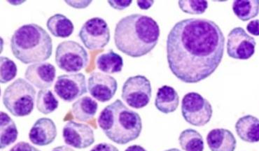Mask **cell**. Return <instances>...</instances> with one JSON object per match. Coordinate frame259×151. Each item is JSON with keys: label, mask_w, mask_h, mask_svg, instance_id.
<instances>
[{"label": "cell", "mask_w": 259, "mask_h": 151, "mask_svg": "<svg viewBox=\"0 0 259 151\" xmlns=\"http://www.w3.org/2000/svg\"><path fill=\"white\" fill-rule=\"evenodd\" d=\"M98 105L96 100L89 96H83L73 103V116L80 122H88L93 119L98 112Z\"/></svg>", "instance_id": "d6986e66"}, {"label": "cell", "mask_w": 259, "mask_h": 151, "mask_svg": "<svg viewBox=\"0 0 259 151\" xmlns=\"http://www.w3.org/2000/svg\"><path fill=\"white\" fill-rule=\"evenodd\" d=\"M36 109L45 115L52 114L58 109L59 101L52 91L45 89L40 90L36 97Z\"/></svg>", "instance_id": "d4e9b609"}, {"label": "cell", "mask_w": 259, "mask_h": 151, "mask_svg": "<svg viewBox=\"0 0 259 151\" xmlns=\"http://www.w3.org/2000/svg\"><path fill=\"white\" fill-rule=\"evenodd\" d=\"M9 151H41L30 145V143L21 141L14 145Z\"/></svg>", "instance_id": "83f0119b"}, {"label": "cell", "mask_w": 259, "mask_h": 151, "mask_svg": "<svg viewBox=\"0 0 259 151\" xmlns=\"http://www.w3.org/2000/svg\"><path fill=\"white\" fill-rule=\"evenodd\" d=\"M224 48L225 36L214 21L205 18L182 20L167 36L169 70L184 83H198L220 66Z\"/></svg>", "instance_id": "6da1fadb"}, {"label": "cell", "mask_w": 259, "mask_h": 151, "mask_svg": "<svg viewBox=\"0 0 259 151\" xmlns=\"http://www.w3.org/2000/svg\"><path fill=\"white\" fill-rule=\"evenodd\" d=\"M57 136V128L54 121L49 118H41L34 123L29 132L31 143L45 146L54 142Z\"/></svg>", "instance_id": "9a60e30c"}, {"label": "cell", "mask_w": 259, "mask_h": 151, "mask_svg": "<svg viewBox=\"0 0 259 151\" xmlns=\"http://www.w3.org/2000/svg\"><path fill=\"white\" fill-rule=\"evenodd\" d=\"M117 88V81L109 74L94 72L88 80L89 93L100 103L110 101L114 97Z\"/></svg>", "instance_id": "7c38bea8"}, {"label": "cell", "mask_w": 259, "mask_h": 151, "mask_svg": "<svg viewBox=\"0 0 259 151\" xmlns=\"http://www.w3.org/2000/svg\"><path fill=\"white\" fill-rule=\"evenodd\" d=\"M152 95L151 82L145 76H131L123 83L121 97L131 108L147 107Z\"/></svg>", "instance_id": "ba28073f"}, {"label": "cell", "mask_w": 259, "mask_h": 151, "mask_svg": "<svg viewBox=\"0 0 259 151\" xmlns=\"http://www.w3.org/2000/svg\"><path fill=\"white\" fill-rule=\"evenodd\" d=\"M154 4V1H150V0H138L137 1V5L139 8L142 10H147L150 9Z\"/></svg>", "instance_id": "d6a6232c"}, {"label": "cell", "mask_w": 259, "mask_h": 151, "mask_svg": "<svg viewBox=\"0 0 259 151\" xmlns=\"http://www.w3.org/2000/svg\"><path fill=\"white\" fill-rule=\"evenodd\" d=\"M10 45L14 57L25 65L43 63L52 55V37L35 23L18 27L13 34Z\"/></svg>", "instance_id": "277c9868"}, {"label": "cell", "mask_w": 259, "mask_h": 151, "mask_svg": "<svg viewBox=\"0 0 259 151\" xmlns=\"http://www.w3.org/2000/svg\"><path fill=\"white\" fill-rule=\"evenodd\" d=\"M247 30L253 36H259V20H253L248 23Z\"/></svg>", "instance_id": "1f68e13d"}, {"label": "cell", "mask_w": 259, "mask_h": 151, "mask_svg": "<svg viewBox=\"0 0 259 151\" xmlns=\"http://www.w3.org/2000/svg\"><path fill=\"white\" fill-rule=\"evenodd\" d=\"M182 116L188 123L193 126L207 125L212 117L211 104L198 92L186 94L182 103Z\"/></svg>", "instance_id": "52a82bcc"}, {"label": "cell", "mask_w": 259, "mask_h": 151, "mask_svg": "<svg viewBox=\"0 0 259 151\" xmlns=\"http://www.w3.org/2000/svg\"><path fill=\"white\" fill-rule=\"evenodd\" d=\"M96 65L97 68L101 72L107 74H116L123 70V60L120 55L110 49L97 57Z\"/></svg>", "instance_id": "ffe728a7"}, {"label": "cell", "mask_w": 259, "mask_h": 151, "mask_svg": "<svg viewBox=\"0 0 259 151\" xmlns=\"http://www.w3.org/2000/svg\"><path fill=\"white\" fill-rule=\"evenodd\" d=\"M160 34L159 25L154 18L140 14H131L116 23L114 43L123 54L140 58L156 47Z\"/></svg>", "instance_id": "7a4b0ae2"}, {"label": "cell", "mask_w": 259, "mask_h": 151, "mask_svg": "<svg viewBox=\"0 0 259 151\" xmlns=\"http://www.w3.org/2000/svg\"><path fill=\"white\" fill-rule=\"evenodd\" d=\"M235 131L239 137L247 143L259 141V119L247 115L239 118L235 123Z\"/></svg>", "instance_id": "ac0fdd59"}, {"label": "cell", "mask_w": 259, "mask_h": 151, "mask_svg": "<svg viewBox=\"0 0 259 151\" xmlns=\"http://www.w3.org/2000/svg\"><path fill=\"white\" fill-rule=\"evenodd\" d=\"M256 45L254 38L249 35L242 27H235L228 35V56L233 59H249L254 54Z\"/></svg>", "instance_id": "8fae6325"}, {"label": "cell", "mask_w": 259, "mask_h": 151, "mask_svg": "<svg viewBox=\"0 0 259 151\" xmlns=\"http://www.w3.org/2000/svg\"><path fill=\"white\" fill-rule=\"evenodd\" d=\"M207 143L211 151H235L237 140L231 131L217 128L207 134Z\"/></svg>", "instance_id": "2e32d148"}, {"label": "cell", "mask_w": 259, "mask_h": 151, "mask_svg": "<svg viewBox=\"0 0 259 151\" xmlns=\"http://www.w3.org/2000/svg\"><path fill=\"white\" fill-rule=\"evenodd\" d=\"M54 92L66 103H72L80 98L88 92L84 74L76 73L58 76L55 83Z\"/></svg>", "instance_id": "30bf717a"}, {"label": "cell", "mask_w": 259, "mask_h": 151, "mask_svg": "<svg viewBox=\"0 0 259 151\" xmlns=\"http://www.w3.org/2000/svg\"><path fill=\"white\" fill-rule=\"evenodd\" d=\"M107 3L111 7L116 9V10H123L131 6L133 3L132 0H118V1H107Z\"/></svg>", "instance_id": "f1b7e54d"}, {"label": "cell", "mask_w": 259, "mask_h": 151, "mask_svg": "<svg viewBox=\"0 0 259 151\" xmlns=\"http://www.w3.org/2000/svg\"><path fill=\"white\" fill-rule=\"evenodd\" d=\"M125 151H147L145 148L140 145H133L127 147Z\"/></svg>", "instance_id": "836d02e7"}, {"label": "cell", "mask_w": 259, "mask_h": 151, "mask_svg": "<svg viewBox=\"0 0 259 151\" xmlns=\"http://www.w3.org/2000/svg\"><path fill=\"white\" fill-rule=\"evenodd\" d=\"M52 151H74V150L67 145H61V146L56 147L53 149Z\"/></svg>", "instance_id": "e575fe53"}, {"label": "cell", "mask_w": 259, "mask_h": 151, "mask_svg": "<svg viewBox=\"0 0 259 151\" xmlns=\"http://www.w3.org/2000/svg\"><path fill=\"white\" fill-rule=\"evenodd\" d=\"M69 6L75 9H84L89 7L93 3L92 0H74V1H65Z\"/></svg>", "instance_id": "f546056e"}, {"label": "cell", "mask_w": 259, "mask_h": 151, "mask_svg": "<svg viewBox=\"0 0 259 151\" xmlns=\"http://www.w3.org/2000/svg\"><path fill=\"white\" fill-rule=\"evenodd\" d=\"M98 123L106 136L117 144H126L134 141L142 130L140 114L118 99L100 112Z\"/></svg>", "instance_id": "3957f363"}, {"label": "cell", "mask_w": 259, "mask_h": 151, "mask_svg": "<svg viewBox=\"0 0 259 151\" xmlns=\"http://www.w3.org/2000/svg\"><path fill=\"white\" fill-rule=\"evenodd\" d=\"M7 2H8L9 4H11V5H14V6H18V5L25 3V1H19V0H13V1H9V0H8Z\"/></svg>", "instance_id": "d590c367"}, {"label": "cell", "mask_w": 259, "mask_h": 151, "mask_svg": "<svg viewBox=\"0 0 259 151\" xmlns=\"http://www.w3.org/2000/svg\"><path fill=\"white\" fill-rule=\"evenodd\" d=\"M179 7L184 13L191 15H201L208 8V3L203 0H181Z\"/></svg>", "instance_id": "484cf974"}, {"label": "cell", "mask_w": 259, "mask_h": 151, "mask_svg": "<svg viewBox=\"0 0 259 151\" xmlns=\"http://www.w3.org/2000/svg\"><path fill=\"white\" fill-rule=\"evenodd\" d=\"M165 151H182V150H180V149H178V148H171V149H168V150H166Z\"/></svg>", "instance_id": "8d00e7d4"}, {"label": "cell", "mask_w": 259, "mask_h": 151, "mask_svg": "<svg viewBox=\"0 0 259 151\" xmlns=\"http://www.w3.org/2000/svg\"><path fill=\"white\" fill-rule=\"evenodd\" d=\"M0 148L5 149L17 140L18 131L15 122L5 112H0Z\"/></svg>", "instance_id": "7402d4cb"}, {"label": "cell", "mask_w": 259, "mask_h": 151, "mask_svg": "<svg viewBox=\"0 0 259 151\" xmlns=\"http://www.w3.org/2000/svg\"><path fill=\"white\" fill-rule=\"evenodd\" d=\"M55 61L61 70L66 72H80L89 64V54L83 45L69 40L58 45Z\"/></svg>", "instance_id": "8992f818"}, {"label": "cell", "mask_w": 259, "mask_h": 151, "mask_svg": "<svg viewBox=\"0 0 259 151\" xmlns=\"http://www.w3.org/2000/svg\"><path fill=\"white\" fill-rule=\"evenodd\" d=\"M56 67L49 63L32 64L27 67L25 77L27 81L40 90L52 86L56 79Z\"/></svg>", "instance_id": "5bb4252c"}, {"label": "cell", "mask_w": 259, "mask_h": 151, "mask_svg": "<svg viewBox=\"0 0 259 151\" xmlns=\"http://www.w3.org/2000/svg\"><path fill=\"white\" fill-rule=\"evenodd\" d=\"M0 82L3 84L12 81L17 75L18 69L16 63L9 58L1 56L0 59Z\"/></svg>", "instance_id": "4316f807"}, {"label": "cell", "mask_w": 259, "mask_h": 151, "mask_svg": "<svg viewBox=\"0 0 259 151\" xmlns=\"http://www.w3.org/2000/svg\"><path fill=\"white\" fill-rule=\"evenodd\" d=\"M36 90L25 79H16L5 90L3 104L5 108L16 117L30 115L35 103Z\"/></svg>", "instance_id": "5b68a950"}, {"label": "cell", "mask_w": 259, "mask_h": 151, "mask_svg": "<svg viewBox=\"0 0 259 151\" xmlns=\"http://www.w3.org/2000/svg\"><path fill=\"white\" fill-rule=\"evenodd\" d=\"M47 27L53 35L61 38L69 37L74 29L72 21L61 14L51 16L47 22Z\"/></svg>", "instance_id": "44dd1931"}, {"label": "cell", "mask_w": 259, "mask_h": 151, "mask_svg": "<svg viewBox=\"0 0 259 151\" xmlns=\"http://www.w3.org/2000/svg\"><path fill=\"white\" fill-rule=\"evenodd\" d=\"M80 39L91 51L105 48L110 41V29L103 18L94 17L85 21L78 33Z\"/></svg>", "instance_id": "9c48e42d"}, {"label": "cell", "mask_w": 259, "mask_h": 151, "mask_svg": "<svg viewBox=\"0 0 259 151\" xmlns=\"http://www.w3.org/2000/svg\"><path fill=\"white\" fill-rule=\"evenodd\" d=\"M90 151H119L114 145L108 143H100L95 145Z\"/></svg>", "instance_id": "4dcf8cb0"}, {"label": "cell", "mask_w": 259, "mask_h": 151, "mask_svg": "<svg viewBox=\"0 0 259 151\" xmlns=\"http://www.w3.org/2000/svg\"><path fill=\"white\" fill-rule=\"evenodd\" d=\"M63 137L67 145L77 149L89 148L95 142L92 127L73 121L67 122L63 127Z\"/></svg>", "instance_id": "4fadbf2b"}, {"label": "cell", "mask_w": 259, "mask_h": 151, "mask_svg": "<svg viewBox=\"0 0 259 151\" xmlns=\"http://www.w3.org/2000/svg\"><path fill=\"white\" fill-rule=\"evenodd\" d=\"M179 143L184 151H203L204 141L201 134L193 129H187L180 134Z\"/></svg>", "instance_id": "cb8c5ba5"}, {"label": "cell", "mask_w": 259, "mask_h": 151, "mask_svg": "<svg viewBox=\"0 0 259 151\" xmlns=\"http://www.w3.org/2000/svg\"><path fill=\"white\" fill-rule=\"evenodd\" d=\"M180 105L178 92L172 87L163 85L157 91L155 107L163 114L175 112Z\"/></svg>", "instance_id": "e0dca14e"}, {"label": "cell", "mask_w": 259, "mask_h": 151, "mask_svg": "<svg viewBox=\"0 0 259 151\" xmlns=\"http://www.w3.org/2000/svg\"><path fill=\"white\" fill-rule=\"evenodd\" d=\"M232 9L239 19L248 21L258 15L259 0H235Z\"/></svg>", "instance_id": "603a6c76"}]
</instances>
